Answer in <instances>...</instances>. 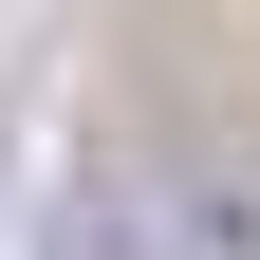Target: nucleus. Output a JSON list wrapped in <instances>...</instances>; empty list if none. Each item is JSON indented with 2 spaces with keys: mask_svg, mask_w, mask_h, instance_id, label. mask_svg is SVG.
<instances>
[{
  "mask_svg": "<svg viewBox=\"0 0 260 260\" xmlns=\"http://www.w3.org/2000/svg\"><path fill=\"white\" fill-rule=\"evenodd\" d=\"M75 260H260V205L242 186H93Z\"/></svg>",
  "mask_w": 260,
  "mask_h": 260,
  "instance_id": "1",
  "label": "nucleus"
}]
</instances>
